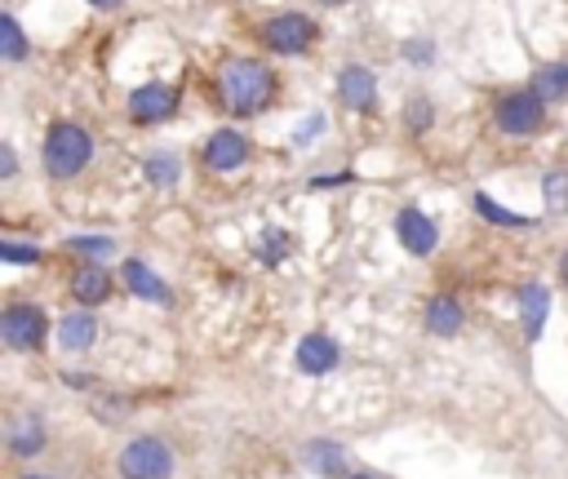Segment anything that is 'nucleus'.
Segmentation results:
<instances>
[{
	"label": "nucleus",
	"instance_id": "21",
	"mask_svg": "<svg viewBox=\"0 0 568 479\" xmlns=\"http://www.w3.org/2000/svg\"><path fill=\"white\" fill-rule=\"evenodd\" d=\"M178 174H182V165H178V156H169V152H160V156L147 160V178H152L156 187H174Z\"/></svg>",
	"mask_w": 568,
	"mask_h": 479
},
{
	"label": "nucleus",
	"instance_id": "25",
	"mask_svg": "<svg viewBox=\"0 0 568 479\" xmlns=\"http://www.w3.org/2000/svg\"><path fill=\"white\" fill-rule=\"evenodd\" d=\"M476 209L489 218V222H502V226H524L528 218H520V213H511V209H498L489 196H476Z\"/></svg>",
	"mask_w": 568,
	"mask_h": 479
},
{
	"label": "nucleus",
	"instance_id": "34",
	"mask_svg": "<svg viewBox=\"0 0 568 479\" xmlns=\"http://www.w3.org/2000/svg\"><path fill=\"white\" fill-rule=\"evenodd\" d=\"M27 479H45V475H27Z\"/></svg>",
	"mask_w": 568,
	"mask_h": 479
},
{
	"label": "nucleus",
	"instance_id": "22",
	"mask_svg": "<svg viewBox=\"0 0 568 479\" xmlns=\"http://www.w3.org/2000/svg\"><path fill=\"white\" fill-rule=\"evenodd\" d=\"M546 204L555 213H568V169H550L546 174Z\"/></svg>",
	"mask_w": 568,
	"mask_h": 479
},
{
	"label": "nucleus",
	"instance_id": "17",
	"mask_svg": "<svg viewBox=\"0 0 568 479\" xmlns=\"http://www.w3.org/2000/svg\"><path fill=\"white\" fill-rule=\"evenodd\" d=\"M10 448H14V457H36L45 448V426L36 417H19L10 426Z\"/></svg>",
	"mask_w": 568,
	"mask_h": 479
},
{
	"label": "nucleus",
	"instance_id": "10",
	"mask_svg": "<svg viewBox=\"0 0 568 479\" xmlns=\"http://www.w3.org/2000/svg\"><path fill=\"white\" fill-rule=\"evenodd\" d=\"M333 365H337V342H333V337H324V333L302 337V346H298V369H302V374L320 378V374H328Z\"/></svg>",
	"mask_w": 568,
	"mask_h": 479
},
{
	"label": "nucleus",
	"instance_id": "15",
	"mask_svg": "<svg viewBox=\"0 0 568 479\" xmlns=\"http://www.w3.org/2000/svg\"><path fill=\"white\" fill-rule=\"evenodd\" d=\"M520 311H524V333L537 342L542 337V324H546V311H550V289L546 285L520 289Z\"/></svg>",
	"mask_w": 568,
	"mask_h": 479
},
{
	"label": "nucleus",
	"instance_id": "19",
	"mask_svg": "<svg viewBox=\"0 0 568 479\" xmlns=\"http://www.w3.org/2000/svg\"><path fill=\"white\" fill-rule=\"evenodd\" d=\"M0 54H5V63H23L27 58V36L19 27V19H0Z\"/></svg>",
	"mask_w": 568,
	"mask_h": 479
},
{
	"label": "nucleus",
	"instance_id": "18",
	"mask_svg": "<svg viewBox=\"0 0 568 479\" xmlns=\"http://www.w3.org/2000/svg\"><path fill=\"white\" fill-rule=\"evenodd\" d=\"M533 93H537L542 102H559V98H568V63H550V67H542V71L533 76Z\"/></svg>",
	"mask_w": 568,
	"mask_h": 479
},
{
	"label": "nucleus",
	"instance_id": "2",
	"mask_svg": "<svg viewBox=\"0 0 568 479\" xmlns=\"http://www.w3.org/2000/svg\"><path fill=\"white\" fill-rule=\"evenodd\" d=\"M89 156H93V138L80 125H67V120H63V125L49 130V138H45V169L54 178L80 174L89 165Z\"/></svg>",
	"mask_w": 568,
	"mask_h": 479
},
{
	"label": "nucleus",
	"instance_id": "23",
	"mask_svg": "<svg viewBox=\"0 0 568 479\" xmlns=\"http://www.w3.org/2000/svg\"><path fill=\"white\" fill-rule=\"evenodd\" d=\"M67 245L76 254H89V258H111L116 254V239H107V235H76V239H67Z\"/></svg>",
	"mask_w": 568,
	"mask_h": 479
},
{
	"label": "nucleus",
	"instance_id": "20",
	"mask_svg": "<svg viewBox=\"0 0 568 479\" xmlns=\"http://www.w3.org/2000/svg\"><path fill=\"white\" fill-rule=\"evenodd\" d=\"M307 453H311L307 461H311V466H315L320 475H337V470H343V448H337V444H328V439L311 444Z\"/></svg>",
	"mask_w": 568,
	"mask_h": 479
},
{
	"label": "nucleus",
	"instance_id": "3",
	"mask_svg": "<svg viewBox=\"0 0 568 479\" xmlns=\"http://www.w3.org/2000/svg\"><path fill=\"white\" fill-rule=\"evenodd\" d=\"M121 475L125 479H169L174 475V453L156 435H138L121 453Z\"/></svg>",
	"mask_w": 568,
	"mask_h": 479
},
{
	"label": "nucleus",
	"instance_id": "12",
	"mask_svg": "<svg viewBox=\"0 0 568 479\" xmlns=\"http://www.w3.org/2000/svg\"><path fill=\"white\" fill-rule=\"evenodd\" d=\"M121 276H125V285H130V293H134V298H143V302H169V285H165L147 263L130 258Z\"/></svg>",
	"mask_w": 568,
	"mask_h": 479
},
{
	"label": "nucleus",
	"instance_id": "9",
	"mask_svg": "<svg viewBox=\"0 0 568 479\" xmlns=\"http://www.w3.org/2000/svg\"><path fill=\"white\" fill-rule=\"evenodd\" d=\"M396 235L404 239V249L409 254H435V245H439V231H435V222L422 213V209H400V218H396Z\"/></svg>",
	"mask_w": 568,
	"mask_h": 479
},
{
	"label": "nucleus",
	"instance_id": "6",
	"mask_svg": "<svg viewBox=\"0 0 568 479\" xmlns=\"http://www.w3.org/2000/svg\"><path fill=\"white\" fill-rule=\"evenodd\" d=\"M263 41L276 54H302L315 41V23L307 14H276V19L263 23Z\"/></svg>",
	"mask_w": 568,
	"mask_h": 479
},
{
	"label": "nucleus",
	"instance_id": "28",
	"mask_svg": "<svg viewBox=\"0 0 568 479\" xmlns=\"http://www.w3.org/2000/svg\"><path fill=\"white\" fill-rule=\"evenodd\" d=\"M320 130H324V115H311V120H307V125L298 130V143H311V138H315Z\"/></svg>",
	"mask_w": 568,
	"mask_h": 479
},
{
	"label": "nucleus",
	"instance_id": "14",
	"mask_svg": "<svg viewBox=\"0 0 568 479\" xmlns=\"http://www.w3.org/2000/svg\"><path fill=\"white\" fill-rule=\"evenodd\" d=\"M107 293H111V276L102 267H85L71 276V298L80 307H98V302H107Z\"/></svg>",
	"mask_w": 568,
	"mask_h": 479
},
{
	"label": "nucleus",
	"instance_id": "24",
	"mask_svg": "<svg viewBox=\"0 0 568 479\" xmlns=\"http://www.w3.org/2000/svg\"><path fill=\"white\" fill-rule=\"evenodd\" d=\"M285 254H289V231H267L263 245H258V258H263L267 267H276Z\"/></svg>",
	"mask_w": 568,
	"mask_h": 479
},
{
	"label": "nucleus",
	"instance_id": "13",
	"mask_svg": "<svg viewBox=\"0 0 568 479\" xmlns=\"http://www.w3.org/2000/svg\"><path fill=\"white\" fill-rule=\"evenodd\" d=\"M426 328H431L435 337H453V333L463 328V302L448 298V293L431 298V302H426Z\"/></svg>",
	"mask_w": 568,
	"mask_h": 479
},
{
	"label": "nucleus",
	"instance_id": "26",
	"mask_svg": "<svg viewBox=\"0 0 568 479\" xmlns=\"http://www.w3.org/2000/svg\"><path fill=\"white\" fill-rule=\"evenodd\" d=\"M426 125H431V102H426V98H413V102H409V130L422 134Z\"/></svg>",
	"mask_w": 568,
	"mask_h": 479
},
{
	"label": "nucleus",
	"instance_id": "31",
	"mask_svg": "<svg viewBox=\"0 0 568 479\" xmlns=\"http://www.w3.org/2000/svg\"><path fill=\"white\" fill-rule=\"evenodd\" d=\"M89 5H102V10H111V5H121V0H89Z\"/></svg>",
	"mask_w": 568,
	"mask_h": 479
},
{
	"label": "nucleus",
	"instance_id": "4",
	"mask_svg": "<svg viewBox=\"0 0 568 479\" xmlns=\"http://www.w3.org/2000/svg\"><path fill=\"white\" fill-rule=\"evenodd\" d=\"M542 120H546V102L524 89V93H506L498 102V130L511 134V138H533L542 130Z\"/></svg>",
	"mask_w": 568,
	"mask_h": 479
},
{
	"label": "nucleus",
	"instance_id": "32",
	"mask_svg": "<svg viewBox=\"0 0 568 479\" xmlns=\"http://www.w3.org/2000/svg\"><path fill=\"white\" fill-rule=\"evenodd\" d=\"M559 271H564V285H568V254H564V263H559Z\"/></svg>",
	"mask_w": 568,
	"mask_h": 479
},
{
	"label": "nucleus",
	"instance_id": "33",
	"mask_svg": "<svg viewBox=\"0 0 568 479\" xmlns=\"http://www.w3.org/2000/svg\"><path fill=\"white\" fill-rule=\"evenodd\" d=\"M328 5H343V0H328Z\"/></svg>",
	"mask_w": 568,
	"mask_h": 479
},
{
	"label": "nucleus",
	"instance_id": "27",
	"mask_svg": "<svg viewBox=\"0 0 568 479\" xmlns=\"http://www.w3.org/2000/svg\"><path fill=\"white\" fill-rule=\"evenodd\" d=\"M0 258H5V263H41V249H27V245L5 239V245H0Z\"/></svg>",
	"mask_w": 568,
	"mask_h": 479
},
{
	"label": "nucleus",
	"instance_id": "7",
	"mask_svg": "<svg viewBox=\"0 0 568 479\" xmlns=\"http://www.w3.org/2000/svg\"><path fill=\"white\" fill-rule=\"evenodd\" d=\"M174 111H178V89H169V85H143L130 98V115L138 125H160Z\"/></svg>",
	"mask_w": 568,
	"mask_h": 479
},
{
	"label": "nucleus",
	"instance_id": "1",
	"mask_svg": "<svg viewBox=\"0 0 568 479\" xmlns=\"http://www.w3.org/2000/svg\"><path fill=\"white\" fill-rule=\"evenodd\" d=\"M271 93H276V80H271V71L263 63L236 58V63L222 67V98H226V107H232L236 115L263 111L271 102Z\"/></svg>",
	"mask_w": 568,
	"mask_h": 479
},
{
	"label": "nucleus",
	"instance_id": "29",
	"mask_svg": "<svg viewBox=\"0 0 568 479\" xmlns=\"http://www.w3.org/2000/svg\"><path fill=\"white\" fill-rule=\"evenodd\" d=\"M19 169V160H14V147H0V178H10Z\"/></svg>",
	"mask_w": 568,
	"mask_h": 479
},
{
	"label": "nucleus",
	"instance_id": "8",
	"mask_svg": "<svg viewBox=\"0 0 568 479\" xmlns=\"http://www.w3.org/2000/svg\"><path fill=\"white\" fill-rule=\"evenodd\" d=\"M245 160H249V138L236 134V130H218V134L209 138V147H204V165H209L213 174H232V169H241Z\"/></svg>",
	"mask_w": 568,
	"mask_h": 479
},
{
	"label": "nucleus",
	"instance_id": "35",
	"mask_svg": "<svg viewBox=\"0 0 568 479\" xmlns=\"http://www.w3.org/2000/svg\"><path fill=\"white\" fill-rule=\"evenodd\" d=\"M356 479H369V475H356Z\"/></svg>",
	"mask_w": 568,
	"mask_h": 479
},
{
	"label": "nucleus",
	"instance_id": "16",
	"mask_svg": "<svg viewBox=\"0 0 568 479\" xmlns=\"http://www.w3.org/2000/svg\"><path fill=\"white\" fill-rule=\"evenodd\" d=\"M93 337H98V324H93V315H85V311L67 315V320L58 324V342H63V350H89V346H93Z\"/></svg>",
	"mask_w": 568,
	"mask_h": 479
},
{
	"label": "nucleus",
	"instance_id": "5",
	"mask_svg": "<svg viewBox=\"0 0 568 479\" xmlns=\"http://www.w3.org/2000/svg\"><path fill=\"white\" fill-rule=\"evenodd\" d=\"M45 328H49L45 311H41V307H27V302L10 307L5 320H0V333H5V342H10L14 350H36V346L45 342Z\"/></svg>",
	"mask_w": 568,
	"mask_h": 479
},
{
	"label": "nucleus",
	"instance_id": "30",
	"mask_svg": "<svg viewBox=\"0 0 568 479\" xmlns=\"http://www.w3.org/2000/svg\"><path fill=\"white\" fill-rule=\"evenodd\" d=\"M404 54H409V58H417V63H426V58H431V45H422V41H413V45H409Z\"/></svg>",
	"mask_w": 568,
	"mask_h": 479
},
{
	"label": "nucleus",
	"instance_id": "11",
	"mask_svg": "<svg viewBox=\"0 0 568 479\" xmlns=\"http://www.w3.org/2000/svg\"><path fill=\"white\" fill-rule=\"evenodd\" d=\"M337 98H343L347 107H374V98H378V80H374V71L369 67H347L343 76H337Z\"/></svg>",
	"mask_w": 568,
	"mask_h": 479
}]
</instances>
